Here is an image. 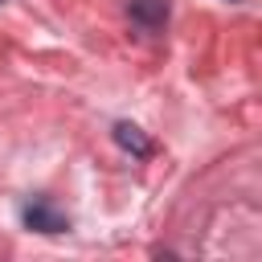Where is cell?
<instances>
[{
  "label": "cell",
  "instance_id": "obj_1",
  "mask_svg": "<svg viewBox=\"0 0 262 262\" xmlns=\"http://www.w3.org/2000/svg\"><path fill=\"white\" fill-rule=\"evenodd\" d=\"M25 225L37 229V233H61V229H70V221H66L53 205H45V201H33V205L25 209Z\"/></svg>",
  "mask_w": 262,
  "mask_h": 262
},
{
  "label": "cell",
  "instance_id": "obj_2",
  "mask_svg": "<svg viewBox=\"0 0 262 262\" xmlns=\"http://www.w3.org/2000/svg\"><path fill=\"white\" fill-rule=\"evenodd\" d=\"M131 20H139L143 29H160L168 20V0H131Z\"/></svg>",
  "mask_w": 262,
  "mask_h": 262
},
{
  "label": "cell",
  "instance_id": "obj_3",
  "mask_svg": "<svg viewBox=\"0 0 262 262\" xmlns=\"http://www.w3.org/2000/svg\"><path fill=\"white\" fill-rule=\"evenodd\" d=\"M115 143L127 147L131 156H151V143H147V135H143L135 123H119V127H115Z\"/></svg>",
  "mask_w": 262,
  "mask_h": 262
}]
</instances>
